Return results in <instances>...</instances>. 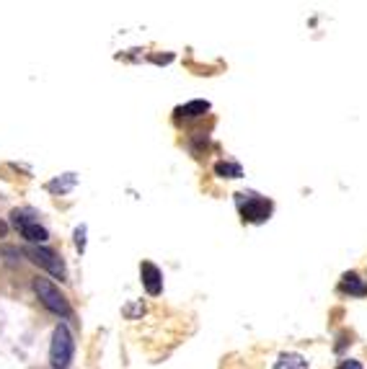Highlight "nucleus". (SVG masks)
<instances>
[{"instance_id":"obj_1","label":"nucleus","mask_w":367,"mask_h":369,"mask_svg":"<svg viewBox=\"0 0 367 369\" xmlns=\"http://www.w3.org/2000/svg\"><path fill=\"white\" fill-rule=\"evenodd\" d=\"M73 354H75V341H73L70 328L60 323L52 334V346H50V362L55 369H70Z\"/></svg>"},{"instance_id":"obj_2","label":"nucleus","mask_w":367,"mask_h":369,"mask_svg":"<svg viewBox=\"0 0 367 369\" xmlns=\"http://www.w3.org/2000/svg\"><path fill=\"white\" fill-rule=\"evenodd\" d=\"M34 290L42 299V305L47 307L50 312L60 315V318H70V305H68V297L63 292L57 290L50 279H34Z\"/></svg>"},{"instance_id":"obj_3","label":"nucleus","mask_w":367,"mask_h":369,"mask_svg":"<svg viewBox=\"0 0 367 369\" xmlns=\"http://www.w3.org/2000/svg\"><path fill=\"white\" fill-rule=\"evenodd\" d=\"M235 202H238V209L243 214V222H267L269 214H272V202L259 194H251V192H240L235 194Z\"/></svg>"},{"instance_id":"obj_4","label":"nucleus","mask_w":367,"mask_h":369,"mask_svg":"<svg viewBox=\"0 0 367 369\" xmlns=\"http://www.w3.org/2000/svg\"><path fill=\"white\" fill-rule=\"evenodd\" d=\"M11 222H14V227L28 243H44L50 238L47 227L39 225V220H36L31 212H26V209H14V212H11Z\"/></svg>"},{"instance_id":"obj_5","label":"nucleus","mask_w":367,"mask_h":369,"mask_svg":"<svg viewBox=\"0 0 367 369\" xmlns=\"http://www.w3.org/2000/svg\"><path fill=\"white\" fill-rule=\"evenodd\" d=\"M28 258H31L36 266H42L44 271H50L52 277H57L60 282L68 279V266H65V261L55 250L44 248V246H31V248H28Z\"/></svg>"},{"instance_id":"obj_6","label":"nucleus","mask_w":367,"mask_h":369,"mask_svg":"<svg viewBox=\"0 0 367 369\" xmlns=\"http://www.w3.org/2000/svg\"><path fill=\"white\" fill-rule=\"evenodd\" d=\"M140 277H142V287L148 292L150 297H158L163 292V274L153 261H142L140 263Z\"/></svg>"},{"instance_id":"obj_7","label":"nucleus","mask_w":367,"mask_h":369,"mask_svg":"<svg viewBox=\"0 0 367 369\" xmlns=\"http://www.w3.org/2000/svg\"><path fill=\"white\" fill-rule=\"evenodd\" d=\"M341 292H346V294H354V297H365L367 294V284L362 282L354 271H349V274H344V279H341Z\"/></svg>"},{"instance_id":"obj_8","label":"nucleus","mask_w":367,"mask_h":369,"mask_svg":"<svg viewBox=\"0 0 367 369\" xmlns=\"http://www.w3.org/2000/svg\"><path fill=\"white\" fill-rule=\"evenodd\" d=\"M275 369H311V367H308V362L300 354H282L277 359Z\"/></svg>"},{"instance_id":"obj_9","label":"nucleus","mask_w":367,"mask_h":369,"mask_svg":"<svg viewBox=\"0 0 367 369\" xmlns=\"http://www.w3.org/2000/svg\"><path fill=\"white\" fill-rule=\"evenodd\" d=\"M210 111V101H189V104H184L181 109H179V114L181 116H202V114Z\"/></svg>"},{"instance_id":"obj_10","label":"nucleus","mask_w":367,"mask_h":369,"mask_svg":"<svg viewBox=\"0 0 367 369\" xmlns=\"http://www.w3.org/2000/svg\"><path fill=\"white\" fill-rule=\"evenodd\" d=\"M215 173L223 178H240L243 176V168L238 163H218L215 165Z\"/></svg>"},{"instance_id":"obj_11","label":"nucleus","mask_w":367,"mask_h":369,"mask_svg":"<svg viewBox=\"0 0 367 369\" xmlns=\"http://www.w3.org/2000/svg\"><path fill=\"white\" fill-rule=\"evenodd\" d=\"M73 184H75V176H73V173H68V178H65V181H60V178H57V181H52L50 192H68Z\"/></svg>"},{"instance_id":"obj_12","label":"nucleus","mask_w":367,"mask_h":369,"mask_svg":"<svg viewBox=\"0 0 367 369\" xmlns=\"http://www.w3.org/2000/svg\"><path fill=\"white\" fill-rule=\"evenodd\" d=\"M75 246H78L80 253L85 250V225H80L78 230H75Z\"/></svg>"},{"instance_id":"obj_13","label":"nucleus","mask_w":367,"mask_h":369,"mask_svg":"<svg viewBox=\"0 0 367 369\" xmlns=\"http://www.w3.org/2000/svg\"><path fill=\"white\" fill-rule=\"evenodd\" d=\"M336 369H362L360 362H354V359H346V362H341Z\"/></svg>"}]
</instances>
